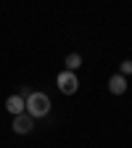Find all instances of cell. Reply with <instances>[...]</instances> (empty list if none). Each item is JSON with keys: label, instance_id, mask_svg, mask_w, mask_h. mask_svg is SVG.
Instances as JSON below:
<instances>
[{"label": "cell", "instance_id": "obj_2", "mask_svg": "<svg viewBox=\"0 0 132 148\" xmlns=\"http://www.w3.org/2000/svg\"><path fill=\"white\" fill-rule=\"evenodd\" d=\"M55 85H58V90L64 92V95H74V92L79 90V79L74 71H58V77H55Z\"/></svg>", "mask_w": 132, "mask_h": 148}, {"label": "cell", "instance_id": "obj_8", "mask_svg": "<svg viewBox=\"0 0 132 148\" xmlns=\"http://www.w3.org/2000/svg\"><path fill=\"white\" fill-rule=\"evenodd\" d=\"M18 95H21V98H24V101H27V98H29V95H32V90H29V87H24V90H21V92H18Z\"/></svg>", "mask_w": 132, "mask_h": 148}, {"label": "cell", "instance_id": "obj_4", "mask_svg": "<svg viewBox=\"0 0 132 148\" xmlns=\"http://www.w3.org/2000/svg\"><path fill=\"white\" fill-rule=\"evenodd\" d=\"M108 90L114 92V95H124V92H127V77H122V74H114V77L108 79Z\"/></svg>", "mask_w": 132, "mask_h": 148}, {"label": "cell", "instance_id": "obj_7", "mask_svg": "<svg viewBox=\"0 0 132 148\" xmlns=\"http://www.w3.org/2000/svg\"><path fill=\"white\" fill-rule=\"evenodd\" d=\"M119 74H122V77L132 74V61H129V58H127V61H122V69H119Z\"/></svg>", "mask_w": 132, "mask_h": 148}, {"label": "cell", "instance_id": "obj_3", "mask_svg": "<svg viewBox=\"0 0 132 148\" xmlns=\"http://www.w3.org/2000/svg\"><path fill=\"white\" fill-rule=\"evenodd\" d=\"M32 130H34V119L27 114V111L13 116V132H16V135H29Z\"/></svg>", "mask_w": 132, "mask_h": 148}, {"label": "cell", "instance_id": "obj_5", "mask_svg": "<svg viewBox=\"0 0 132 148\" xmlns=\"http://www.w3.org/2000/svg\"><path fill=\"white\" fill-rule=\"evenodd\" d=\"M5 108L11 111L13 116H16V114H24V98H21V95H8V101H5Z\"/></svg>", "mask_w": 132, "mask_h": 148}, {"label": "cell", "instance_id": "obj_1", "mask_svg": "<svg viewBox=\"0 0 132 148\" xmlns=\"http://www.w3.org/2000/svg\"><path fill=\"white\" fill-rule=\"evenodd\" d=\"M24 111L32 116V119H42L50 114V98L45 92H32V95L24 101Z\"/></svg>", "mask_w": 132, "mask_h": 148}, {"label": "cell", "instance_id": "obj_6", "mask_svg": "<svg viewBox=\"0 0 132 148\" xmlns=\"http://www.w3.org/2000/svg\"><path fill=\"white\" fill-rule=\"evenodd\" d=\"M64 64H66V71H74V74H77V69L82 66V56L79 53H69Z\"/></svg>", "mask_w": 132, "mask_h": 148}]
</instances>
